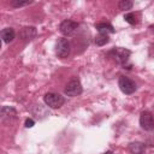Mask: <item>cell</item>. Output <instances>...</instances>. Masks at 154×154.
I'll return each mask as SVG.
<instances>
[{"instance_id":"1","label":"cell","mask_w":154,"mask_h":154,"mask_svg":"<svg viewBox=\"0 0 154 154\" xmlns=\"http://www.w3.org/2000/svg\"><path fill=\"white\" fill-rule=\"evenodd\" d=\"M43 101L51 108H59L65 103L64 96H61L58 93H47L43 96Z\"/></svg>"},{"instance_id":"2","label":"cell","mask_w":154,"mask_h":154,"mask_svg":"<svg viewBox=\"0 0 154 154\" xmlns=\"http://www.w3.org/2000/svg\"><path fill=\"white\" fill-rule=\"evenodd\" d=\"M70 51H71V46L69 40L65 37H60L55 43V54L59 58H66L70 54Z\"/></svg>"},{"instance_id":"3","label":"cell","mask_w":154,"mask_h":154,"mask_svg":"<svg viewBox=\"0 0 154 154\" xmlns=\"http://www.w3.org/2000/svg\"><path fill=\"white\" fill-rule=\"evenodd\" d=\"M118 85H119V89L124 93V94H132L136 91V83L130 79L129 77H125V76H120L119 77V81H118Z\"/></svg>"},{"instance_id":"4","label":"cell","mask_w":154,"mask_h":154,"mask_svg":"<svg viewBox=\"0 0 154 154\" xmlns=\"http://www.w3.org/2000/svg\"><path fill=\"white\" fill-rule=\"evenodd\" d=\"M64 91H65V94H66L67 96L75 97V96H78V95H81V94H82L83 88H82L81 82H79L78 79L73 78V79H71V81L66 84V87H65V90H64Z\"/></svg>"},{"instance_id":"5","label":"cell","mask_w":154,"mask_h":154,"mask_svg":"<svg viewBox=\"0 0 154 154\" xmlns=\"http://www.w3.org/2000/svg\"><path fill=\"white\" fill-rule=\"evenodd\" d=\"M140 125L146 131H152L154 129V116L149 111H143L140 116Z\"/></svg>"},{"instance_id":"6","label":"cell","mask_w":154,"mask_h":154,"mask_svg":"<svg viewBox=\"0 0 154 154\" xmlns=\"http://www.w3.org/2000/svg\"><path fill=\"white\" fill-rule=\"evenodd\" d=\"M130 54L131 52L126 48H114L113 51L109 52V55H112V58H114V60L118 64H123V65L129 60Z\"/></svg>"},{"instance_id":"7","label":"cell","mask_w":154,"mask_h":154,"mask_svg":"<svg viewBox=\"0 0 154 154\" xmlns=\"http://www.w3.org/2000/svg\"><path fill=\"white\" fill-rule=\"evenodd\" d=\"M77 28H78V23H76V22H73V20H71V19H65V20H63V22L60 23V25H59L60 32H61L63 35H65V36H71V35H73L75 31L77 30Z\"/></svg>"},{"instance_id":"8","label":"cell","mask_w":154,"mask_h":154,"mask_svg":"<svg viewBox=\"0 0 154 154\" xmlns=\"http://www.w3.org/2000/svg\"><path fill=\"white\" fill-rule=\"evenodd\" d=\"M37 35V30L35 26H24L19 31V37L24 41H31Z\"/></svg>"},{"instance_id":"9","label":"cell","mask_w":154,"mask_h":154,"mask_svg":"<svg viewBox=\"0 0 154 154\" xmlns=\"http://www.w3.org/2000/svg\"><path fill=\"white\" fill-rule=\"evenodd\" d=\"M95 28L99 31V34H102V35H108V34L114 32V29L109 23H103V22L102 23H96Z\"/></svg>"},{"instance_id":"10","label":"cell","mask_w":154,"mask_h":154,"mask_svg":"<svg viewBox=\"0 0 154 154\" xmlns=\"http://www.w3.org/2000/svg\"><path fill=\"white\" fill-rule=\"evenodd\" d=\"M14 36H16V32H14V30L12 28H5L1 31V38H2V41L5 43L12 42L14 40Z\"/></svg>"},{"instance_id":"11","label":"cell","mask_w":154,"mask_h":154,"mask_svg":"<svg viewBox=\"0 0 154 154\" xmlns=\"http://www.w3.org/2000/svg\"><path fill=\"white\" fill-rule=\"evenodd\" d=\"M129 150L131 154H143L146 150V147L142 142H131L129 144Z\"/></svg>"},{"instance_id":"12","label":"cell","mask_w":154,"mask_h":154,"mask_svg":"<svg viewBox=\"0 0 154 154\" xmlns=\"http://www.w3.org/2000/svg\"><path fill=\"white\" fill-rule=\"evenodd\" d=\"M14 117H16V109L13 107L4 106L1 108V118H2V120L11 119V118H14Z\"/></svg>"},{"instance_id":"13","label":"cell","mask_w":154,"mask_h":154,"mask_svg":"<svg viewBox=\"0 0 154 154\" xmlns=\"http://www.w3.org/2000/svg\"><path fill=\"white\" fill-rule=\"evenodd\" d=\"M108 41H109L108 35H102V34H99V36H96V38H95V43L97 46H103V45L108 43Z\"/></svg>"},{"instance_id":"14","label":"cell","mask_w":154,"mask_h":154,"mask_svg":"<svg viewBox=\"0 0 154 154\" xmlns=\"http://www.w3.org/2000/svg\"><path fill=\"white\" fill-rule=\"evenodd\" d=\"M118 7H119V10H131V7H132V1H130V0H120L119 2H118Z\"/></svg>"},{"instance_id":"15","label":"cell","mask_w":154,"mask_h":154,"mask_svg":"<svg viewBox=\"0 0 154 154\" xmlns=\"http://www.w3.org/2000/svg\"><path fill=\"white\" fill-rule=\"evenodd\" d=\"M124 19H125L129 24H136V23H137V18H136L135 13H132V12L124 14Z\"/></svg>"},{"instance_id":"16","label":"cell","mask_w":154,"mask_h":154,"mask_svg":"<svg viewBox=\"0 0 154 154\" xmlns=\"http://www.w3.org/2000/svg\"><path fill=\"white\" fill-rule=\"evenodd\" d=\"M29 4H31V1H19V0H12L11 1V5L13 7H22V6H25Z\"/></svg>"},{"instance_id":"17","label":"cell","mask_w":154,"mask_h":154,"mask_svg":"<svg viewBox=\"0 0 154 154\" xmlns=\"http://www.w3.org/2000/svg\"><path fill=\"white\" fill-rule=\"evenodd\" d=\"M24 125H25V128H32V126L35 125V122H34L31 118H28V119L25 120Z\"/></svg>"},{"instance_id":"18","label":"cell","mask_w":154,"mask_h":154,"mask_svg":"<svg viewBox=\"0 0 154 154\" xmlns=\"http://www.w3.org/2000/svg\"><path fill=\"white\" fill-rule=\"evenodd\" d=\"M103 154H113V152H111V150H108V152H106V153H103Z\"/></svg>"}]
</instances>
